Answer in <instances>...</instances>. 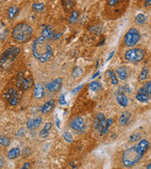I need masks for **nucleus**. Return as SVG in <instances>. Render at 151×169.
Instances as JSON below:
<instances>
[{
  "label": "nucleus",
  "mask_w": 151,
  "mask_h": 169,
  "mask_svg": "<svg viewBox=\"0 0 151 169\" xmlns=\"http://www.w3.org/2000/svg\"><path fill=\"white\" fill-rule=\"evenodd\" d=\"M149 147V142L146 139L141 140L137 146H133L124 151L122 156V163L125 167H132L140 162L144 154Z\"/></svg>",
  "instance_id": "obj_1"
},
{
  "label": "nucleus",
  "mask_w": 151,
  "mask_h": 169,
  "mask_svg": "<svg viewBox=\"0 0 151 169\" xmlns=\"http://www.w3.org/2000/svg\"><path fill=\"white\" fill-rule=\"evenodd\" d=\"M32 53L36 59L41 62H46L52 57V49L47 42V39L43 36L35 39L32 44Z\"/></svg>",
  "instance_id": "obj_2"
},
{
  "label": "nucleus",
  "mask_w": 151,
  "mask_h": 169,
  "mask_svg": "<svg viewBox=\"0 0 151 169\" xmlns=\"http://www.w3.org/2000/svg\"><path fill=\"white\" fill-rule=\"evenodd\" d=\"M33 35L32 27L26 23H19L16 25L12 32V38L18 42H26Z\"/></svg>",
  "instance_id": "obj_3"
},
{
  "label": "nucleus",
  "mask_w": 151,
  "mask_h": 169,
  "mask_svg": "<svg viewBox=\"0 0 151 169\" xmlns=\"http://www.w3.org/2000/svg\"><path fill=\"white\" fill-rule=\"evenodd\" d=\"M20 52H21L20 48L17 46L9 47L8 49H6L5 52L0 56V65L3 68H7V67L9 68L11 65H12V63L14 62L16 57L19 56Z\"/></svg>",
  "instance_id": "obj_4"
},
{
  "label": "nucleus",
  "mask_w": 151,
  "mask_h": 169,
  "mask_svg": "<svg viewBox=\"0 0 151 169\" xmlns=\"http://www.w3.org/2000/svg\"><path fill=\"white\" fill-rule=\"evenodd\" d=\"M145 52L141 48H132L125 53V59L131 63H138L143 60Z\"/></svg>",
  "instance_id": "obj_5"
},
{
  "label": "nucleus",
  "mask_w": 151,
  "mask_h": 169,
  "mask_svg": "<svg viewBox=\"0 0 151 169\" xmlns=\"http://www.w3.org/2000/svg\"><path fill=\"white\" fill-rule=\"evenodd\" d=\"M140 32L136 28H130L124 37V44L128 47L135 46L140 41Z\"/></svg>",
  "instance_id": "obj_6"
},
{
  "label": "nucleus",
  "mask_w": 151,
  "mask_h": 169,
  "mask_svg": "<svg viewBox=\"0 0 151 169\" xmlns=\"http://www.w3.org/2000/svg\"><path fill=\"white\" fill-rule=\"evenodd\" d=\"M33 86V80L30 77H26L22 72L16 76V87L20 90H26Z\"/></svg>",
  "instance_id": "obj_7"
},
{
  "label": "nucleus",
  "mask_w": 151,
  "mask_h": 169,
  "mask_svg": "<svg viewBox=\"0 0 151 169\" xmlns=\"http://www.w3.org/2000/svg\"><path fill=\"white\" fill-rule=\"evenodd\" d=\"M5 100L12 106L17 105L19 102V96L14 88H9L5 93Z\"/></svg>",
  "instance_id": "obj_8"
},
{
  "label": "nucleus",
  "mask_w": 151,
  "mask_h": 169,
  "mask_svg": "<svg viewBox=\"0 0 151 169\" xmlns=\"http://www.w3.org/2000/svg\"><path fill=\"white\" fill-rule=\"evenodd\" d=\"M70 127L73 129L74 131L81 133L84 130V128H85L84 119L82 117H75L73 120L71 121V123H70Z\"/></svg>",
  "instance_id": "obj_9"
},
{
  "label": "nucleus",
  "mask_w": 151,
  "mask_h": 169,
  "mask_svg": "<svg viewBox=\"0 0 151 169\" xmlns=\"http://www.w3.org/2000/svg\"><path fill=\"white\" fill-rule=\"evenodd\" d=\"M106 117L102 113H98V115H97L96 118H94V123H93V127L97 131H98L99 134H101L104 126H105L106 123Z\"/></svg>",
  "instance_id": "obj_10"
},
{
  "label": "nucleus",
  "mask_w": 151,
  "mask_h": 169,
  "mask_svg": "<svg viewBox=\"0 0 151 169\" xmlns=\"http://www.w3.org/2000/svg\"><path fill=\"white\" fill-rule=\"evenodd\" d=\"M62 86V79L61 78H57L52 82L45 85V88L50 92H58L61 88Z\"/></svg>",
  "instance_id": "obj_11"
},
{
  "label": "nucleus",
  "mask_w": 151,
  "mask_h": 169,
  "mask_svg": "<svg viewBox=\"0 0 151 169\" xmlns=\"http://www.w3.org/2000/svg\"><path fill=\"white\" fill-rule=\"evenodd\" d=\"M55 104H56V101L55 100H50L48 102H46L45 103H44V105H42L41 107V112L43 114H47L51 112L54 107H55Z\"/></svg>",
  "instance_id": "obj_12"
},
{
  "label": "nucleus",
  "mask_w": 151,
  "mask_h": 169,
  "mask_svg": "<svg viewBox=\"0 0 151 169\" xmlns=\"http://www.w3.org/2000/svg\"><path fill=\"white\" fill-rule=\"evenodd\" d=\"M42 123V117H36V118H30L28 119V121L26 122V127L30 129V130H34V129L38 128Z\"/></svg>",
  "instance_id": "obj_13"
},
{
  "label": "nucleus",
  "mask_w": 151,
  "mask_h": 169,
  "mask_svg": "<svg viewBox=\"0 0 151 169\" xmlns=\"http://www.w3.org/2000/svg\"><path fill=\"white\" fill-rule=\"evenodd\" d=\"M34 97L35 99H38V100H40L42 99L44 95V87L42 84H36L35 85V87H34Z\"/></svg>",
  "instance_id": "obj_14"
},
{
  "label": "nucleus",
  "mask_w": 151,
  "mask_h": 169,
  "mask_svg": "<svg viewBox=\"0 0 151 169\" xmlns=\"http://www.w3.org/2000/svg\"><path fill=\"white\" fill-rule=\"evenodd\" d=\"M116 101L118 103L119 105H121L122 107H126L128 104V99L127 98V96L124 93H117L116 95Z\"/></svg>",
  "instance_id": "obj_15"
},
{
  "label": "nucleus",
  "mask_w": 151,
  "mask_h": 169,
  "mask_svg": "<svg viewBox=\"0 0 151 169\" xmlns=\"http://www.w3.org/2000/svg\"><path fill=\"white\" fill-rule=\"evenodd\" d=\"M115 73H116L118 79H120L121 81L127 80V78H128V72H127V69H126L125 67H119V68H117Z\"/></svg>",
  "instance_id": "obj_16"
},
{
  "label": "nucleus",
  "mask_w": 151,
  "mask_h": 169,
  "mask_svg": "<svg viewBox=\"0 0 151 169\" xmlns=\"http://www.w3.org/2000/svg\"><path fill=\"white\" fill-rule=\"evenodd\" d=\"M106 75L108 77V79L110 80L111 85H117L118 84V77L116 75V73L111 71V69H109V71L106 72Z\"/></svg>",
  "instance_id": "obj_17"
},
{
  "label": "nucleus",
  "mask_w": 151,
  "mask_h": 169,
  "mask_svg": "<svg viewBox=\"0 0 151 169\" xmlns=\"http://www.w3.org/2000/svg\"><path fill=\"white\" fill-rule=\"evenodd\" d=\"M20 150H19L18 147H12L11 150H9L8 154H7V157L9 160H13V159H16L19 157L20 155Z\"/></svg>",
  "instance_id": "obj_18"
},
{
  "label": "nucleus",
  "mask_w": 151,
  "mask_h": 169,
  "mask_svg": "<svg viewBox=\"0 0 151 169\" xmlns=\"http://www.w3.org/2000/svg\"><path fill=\"white\" fill-rule=\"evenodd\" d=\"M129 118H130V113L129 112H127V111L123 112L122 115L119 117V124L121 126H125L128 122Z\"/></svg>",
  "instance_id": "obj_19"
},
{
  "label": "nucleus",
  "mask_w": 151,
  "mask_h": 169,
  "mask_svg": "<svg viewBox=\"0 0 151 169\" xmlns=\"http://www.w3.org/2000/svg\"><path fill=\"white\" fill-rule=\"evenodd\" d=\"M42 36L45 38L46 39H52L54 38V31L52 30L50 26H45L42 31Z\"/></svg>",
  "instance_id": "obj_20"
},
{
  "label": "nucleus",
  "mask_w": 151,
  "mask_h": 169,
  "mask_svg": "<svg viewBox=\"0 0 151 169\" xmlns=\"http://www.w3.org/2000/svg\"><path fill=\"white\" fill-rule=\"evenodd\" d=\"M136 99H137V101H139L140 103H148L150 98H149L148 94H146V93H143V92H138L137 95H136Z\"/></svg>",
  "instance_id": "obj_21"
},
{
  "label": "nucleus",
  "mask_w": 151,
  "mask_h": 169,
  "mask_svg": "<svg viewBox=\"0 0 151 169\" xmlns=\"http://www.w3.org/2000/svg\"><path fill=\"white\" fill-rule=\"evenodd\" d=\"M84 71H83V69L80 68V67H76L74 69H73V73H72V75L75 79H79L82 76Z\"/></svg>",
  "instance_id": "obj_22"
},
{
  "label": "nucleus",
  "mask_w": 151,
  "mask_h": 169,
  "mask_svg": "<svg viewBox=\"0 0 151 169\" xmlns=\"http://www.w3.org/2000/svg\"><path fill=\"white\" fill-rule=\"evenodd\" d=\"M138 92H143V93H146V94H150L151 92V81H148L145 84V86L143 87H141Z\"/></svg>",
  "instance_id": "obj_23"
},
{
  "label": "nucleus",
  "mask_w": 151,
  "mask_h": 169,
  "mask_svg": "<svg viewBox=\"0 0 151 169\" xmlns=\"http://www.w3.org/2000/svg\"><path fill=\"white\" fill-rule=\"evenodd\" d=\"M112 122H113L112 118H109V119H107V120H106V123H105V126H104V128H103V130H102V132H101L100 134H107L109 133V129H110V127L111 126Z\"/></svg>",
  "instance_id": "obj_24"
},
{
  "label": "nucleus",
  "mask_w": 151,
  "mask_h": 169,
  "mask_svg": "<svg viewBox=\"0 0 151 169\" xmlns=\"http://www.w3.org/2000/svg\"><path fill=\"white\" fill-rule=\"evenodd\" d=\"M19 12V8H16V7H11L9 8V11H8V14H9V19H12L14 18L17 13Z\"/></svg>",
  "instance_id": "obj_25"
},
{
  "label": "nucleus",
  "mask_w": 151,
  "mask_h": 169,
  "mask_svg": "<svg viewBox=\"0 0 151 169\" xmlns=\"http://www.w3.org/2000/svg\"><path fill=\"white\" fill-rule=\"evenodd\" d=\"M135 21H136V23L139 24V25H143V24H145L146 21V16L145 14H143V13H139V14L136 15V17H135Z\"/></svg>",
  "instance_id": "obj_26"
},
{
  "label": "nucleus",
  "mask_w": 151,
  "mask_h": 169,
  "mask_svg": "<svg viewBox=\"0 0 151 169\" xmlns=\"http://www.w3.org/2000/svg\"><path fill=\"white\" fill-rule=\"evenodd\" d=\"M101 87V85L99 82H97V81H93V82H91L89 84V89L92 91H97L98 89Z\"/></svg>",
  "instance_id": "obj_27"
},
{
  "label": "nucleus",
  "mask_w": 151,
  "mask_h": 169,
  "mask_svg": "<svg viewBox=\"0 0 151 169\" xmlns=\"http://www.w3.org/2000/svg\"><path fill=\"white\" fill-rule=\"evenodd\" d=\"M73 4H74L73 0H62V5L66 11H69L70 8H72Z\"/></svg>",
  "instance_id": "obj_28"
},
{
  "label": "nucleus",
  "mask_w": 151,
  "mask_h": 169,
  "mask_svg": "<svg viewBox=\"0 0 151 169\" xmlns=\"http://www.w3.org/2000/svg\"><path fill=\"white\" fill-rule=\"evenodd\" d=\"M147 74H148V71H147V68L146 67H144L143 71H142L140 76H139V80L140 81H145L146 79L147 78Z\"/></svg>",
  "instance_id": "obj_29"
},
{
  "label": "nucleus",
  "mask_w": 151,
  "mask_h": 169,
  "mask_svg": "<svg viewBox=\"0 0 151 169\" xmlns=\"http://www.w3.org/2000/svg\"><path fill=\"white\" fill-rule=\"evenodd\" d=\"M9 138L6 137V136H0V146L2 147H8L9 145Z\"/></svg>",
  "instance_id": "obj_30"
},
{
  "label": "nucleus",
  "mask_w": 151,
  "mask_h": 169,
  "mask_svg": "<svg viewBox=\"0 0 151 169\" xmlns=\"http://www.w3.org/2000/svg\"><path fill=\"white\" fill-rule=\"evenodd\" d=\"M141 139V134H132L129 137V141L131 143H134V142H138Z\"/></svg>",
  "instance_id": "obj_31"
},
{
  "label": "nucleus",
  "mask_w": 151,
  "mask_h": 169,
  "mask_svg": "<svg viewBox=\"0 0 151 169\" xmlns=\"http://www.w3.org/2000/svg\"><path fill=\"white\" fill-rule=\"evenodd\" d=\"M63 138H64V140L67 143H72L73 142V137H72L71 134L68 133V132H65L63 134Z\"/></svg>",
  "instance_id": "obj_32"
},
{
  "label": "nucleus",
  "mask_w": 151,
  "mask_h": 169,
  "mask_svg": "<svg viewBox=\"0 0 151 169\" xmlns=\"http://www.w3.org/2000/svg\"><path fill=\"white\" fill-rule=\"evenodd\" d=\"M33 8L35 9L36 12H41L44 8V5L43 3H40V4H34L33 5Z\"/></svg>",
  "instance_id": "obj_33"
},
{
  "label": "nucleus",
  "mask_w": 151,
  "mask_h": 169,
  "mask_svg": "<svg viewBox=\"0 0 151 169\" xmlns=\"http://www.w3.org/2000/svg\"><path fill=\"white\" fill-rule=\"evenodd\" d=\"M120 1H121V0H108V4H109V6H111V7H114V6H116Z\"/></svg>",
  "instance_id": "obj_34"
},
{
  "label": "nucleus",
  "mask_w": 151,
  "mask_h": 169,
  "mask_svg": "<svg viewBox=\"0 0 151 169\" xmlns=\"http://www.w3.org/2000/svg\"><path fill=\"white\" fill-rule=\"evenodd\" d=\"M59 103H60L61 105H66V104H67V103H66V100H65L64 95H61V96L60 100H59Z\"/></svg>",
  "instance_id": "obj_35"
},
{
  "label": "nucleus",
  "mask_w": 151,
  "mask_h": 169,
  "mask_svg": "<svg viewBox=\"0 0 151 169\" xmlns=\"http://www.w3.org/2000/svg\"><path fill=\"white\" fill-rule=\"evenodd\" d=\"M51 127H52V123H51V122H47V123L44 125V130H45V131H47V132H49L50 129H51Z\"/></svg>",
  "instance_id": "obj_36"
},
{
  "label": "nucleus",
  "mask_w": 151,
  "mask_h": 169,
  "mask_svg": "<svg viewBox=\"0 0 151 169\" xmlns=\"http://www.w3.org/2000/svg\"><path fill=\"white\" fill-rule=\"evenodd\" d=\"M48 133H49V132H47V131H45V130H44V129H43V130L40 132V135H41L43 138H45V137H47V135H48Z\"/></svg>",
  "instance_id": "obj_37"
},
{
  "label": "nucleus",
  "mask_w": 151,
  "mask_h": 169,
  "mask_svg": "<svg viewBox=\"0 0 151 169\" xmlns=\"http://www.w3.org/2000/svg\"><path fill=\"white\" fill-rule=\"evenodd\" d=\"M77 17H78V12H74L73 14H72V17H71V19H70V22L75 21V20L77 19Z\"/></svg>",
  "instance_id": "obj_38"
},
{
  "label": "nucleus",
  "mask_w": 151,
  "mask_h": 169,
  "mask_svg": "<svg viewBox=\"0 0 151 169\" xmlns=\"http://www.w3.org/2000/svg\"><path fill=\"white\" fill-rule=\"evenodd\" d=\"M83 86H84V85H80V86H78L77 88H75L74 90H73V93H78V92L80 90V89H81Z\"/></svg>",
  "instance_id": "obj_39"
},
{
  "label": "nucleus",
  "mask_w": 151,
  "mask_h": 169,
  "mask_svg": "<svg viewBox=\"0 0 151 169\" xmlns=\"http://www.w3.org/2000/svg\"><path fill=\"white\" fill-rule=\"evenodd\" d=\"M114 51H111V53H110V55L108 56V58H107V60L106 61H109V60H111V57L113 56H114Z\"/></svg>",
  "instance_id": "obj_40"
},
{
  "label": "nucleus",
  "mask_w": 151,
  "mask_h": 169,
  "mask_svg": "<svg viewBox=\"0 0 151 169\" xmlns=\"http://www.w3.org/2000/svg\"><path fill=\"white\" fill-rule=\"evenodd\" d=\"M151 6V0H145V7H150Z\"/></svg>",
  "instance_id": "obj_41"
},
{
  "label": "nucleus",
  "mask_w": 151,
  "mask_h": 169,
  "mask_svg": "<svg viewBox=\"0 0 151 169\" xmlns=\"http://www.w3.org/2000/svg\"><path fill=\"white\" fill-rule=\"evenodd\" d=\"M22 168H23V169H26V168H30V163H26V164L23 165Z\"/></svg>",
  "instance_id": "obj_42"
},
{
  "label": "nucleus",
  "mask_w": 151,
  "mask_h": 169,
  "mask_svg": "<svg viewBox=\"0 0 151 169\" xmlns=\"http://www.w3.org/2000/svg\"><path fill=\"white\" fill-rule=\"evenodd\" d=\"M56 125H57V127H58L59 129L61 128V126H60V119L58 117L56 118Z\"/></svg>",
  "instance_id": "obj_43"
},
{
  "label": "nucleus",
  "mask_w": 151,
  "mask_h": 169,
  "mask_svg": "<svg viewBox=\"0 0 151 169\" xmlns=\"http://www.w3.org/2000/svg\"><path fill=\"white\" fill-rule=\"evenodd\" d=\"M99 73H100V72H99V71H98V72H97L96 73H94V74H93V75L92 76V78H93V79H94V78H96V77H97V76L99 75Z\"/></svg>",
  "instance_id": "obj_44"
},
{
  "label": "nucleus",
  "mask_w": 151,
  "mask_h": 169,
  "mask_svg": "<svg viewBox=\"0 0 151 169\" xmlns=\"http://www.w3.org/2000/svg\"><path fill=\"white\" fill-rule=\"evenodd\" d=\"M146 168H148V169H150V168H151V163H150V164H148L146 165Z\"/></svg>",
  "instance_id": "obj_45"
},
{
  "label": "nucleus",
  "mask_w": 151,
  "mask_h": 169,
  "mask_svg": "<svg viewBox=\"0 0 151 169\" xmlns=\"http://www.w3.org/2000/svg\"><path fill=\"white\" fill-rule=\"evenodd\" d=\"M149 98H151V92H150V94H149Z\"/></svg>",
  "instance_id": "obj_46"
}]
</instances>
